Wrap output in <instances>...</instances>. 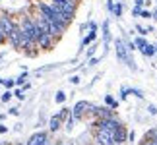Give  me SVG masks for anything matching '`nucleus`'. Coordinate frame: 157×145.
I'll list each match as a JSON object with an SVG mask.
<instances>
[{"instance_id": "nucleus-23", "label": "nucleus", "mask_w": 157, "mask_h": 145, "mask_svg": "<svg viewBox=\"0 0 157 145\" xmlns=\"http://www.w3.org/2000/svg\"><path fill=\"white\" fill-rule=\"evenodd\" d=\"M12 95H14V93H12V91H10V89H6V91L2 93V97H0V99H2L4 102H8V101L12 99Z\"/></svg>"}, {"instance_id": "nucleus-10", "label": "nucleus", "mask_w": 157, "mask_h": 145, "mask_svg": "<svg viewBox=\"0 0 157 145\" xmlns=\"http://www.w3.org/2000/svg\"><path fill=\"white\" fill-rule=\"evenodd\" d=\"M114 139H117V143H118V145H122L126 139H128V134H126L124 126H118V128L114 130Z\"/></svg>"}, {"instance_id": "nucleus-37", "label": "nucleus", "mask_w": 157, "mask_h": 145, "mask_svg": "<svg viewBox=\"0 0 157 145\" xmlns=\"http://www.w3.org/2000/svg\"><path fill=\"white\" fill-rule=\"evenodd\" d=\"M8 132V126H4V124H0V134H6Z\"/></svg>"}, {"instance_id": "nucleus-6", "label": "nucleus", "mask_w": 157, "mask_h": 145, "mask_svg": "<svg viewBox=\"0 0 157 145\" xmlns=\"http://www.w3.org/2000/svg\"><path fill=\"white\" fill-rule=\"evenodd\" d=\"M51 4L56 10L64 12V14H70V16H74V12H76V0H51Z\"/></svg>"}, {"instance_id": "nucleus-44", "label": "nucleus", "mask_w": 157, "mask_h": 145, "mask_svg": "<svg viewBox=\"0 0 157 145\" xmlns=\"http://www.w3.org/2000/svg\"><path fill=\"white\" fill-rule=\"evenodd\" d=\"M155 52H157V46H155Z\"/></svg>"}, {"instance_id": "nucleus-24", "label": "nucleus", "mask_w": 157, "mask_h": 145, "mask_svg": "<svg viewBox=\"0 0 157 145\" xmlns=\"http://www.w3.org/2000/svg\"><path fill=\"white\" fill-rule=\"evenodd\" d=\"M54 101H56V102H64V101H66V93H64V91H58L56 97H54Z\"/></svg>"}, {"instance_id": "nucleus-35", "label": "nucleus", "mask_w": 157, "mask_h": 145, "mask_svg": "<svg viewBox=\"0 0 157 145\" xmlns=\"http://www.w3.org/2000/svg\"><path fill=\"white\" fill-rule=\"evenodd\" d=\"M134 6H138V8H142V6H146V0H136V4Z\"/></svg>"}, {"instance_id": "nucleus-18", "label": "nucleus", "mask_w": 157, "mask_h": 145, "mask_svg": "<svg viewBox=\"0 0 157 145\" xmlns=\"http://www.w3.org/2000/svg\"><path fill=\"white\" fill-rule=\"evenodd\" d=\"M134 43H136V48H138V50H142V48L147 45V41L144 39V35H140V37H136V39H134Z\"/></svg>"}, {"instance_id": "nucleus-13", "label": "nucleus", "mask_w": 157, "mask_h": 145, "mask_svg": "<svg viewBox=\"0 0 157 145\" xmlns=\"http://www.w3.org/2000/svg\"><path fill=\"white\" fill-rule=\"evenodd\" d=\"M109 43H111V29H109V21H103V46L107 48Z\"/></svg>"}, {"instance_id": "nucleus-40", "label": "nucleus", "mask_w": 157, "mask_h": 145, "mask_svg": "<svg viewBox=\"0 0 157 145\" xmlns=\"http://www.w3.org/2000/svg\"><path fill=\"white\" fill-rule=\"evenodd\" d=\"M89 29H95V31H97V23L91 21V23H89Z\"/></svg>"}, {"instance_id": "nucleus-25", "label": "nucleus", "mask_w": 157, "mask_h": 145, "mask_svg": "<svg viewBox=\"0 0 157 145\" xmlns=\"http://www.w3.org/2000/svg\"><path fill=\"white\" fill-rule=\"evenodd\" d=\"M128 95H130V89L128 87H122V91H120V99L126 101V99H128Z\"/></svg>"}, {"instance_id": "nucleus-5", "label": "nucleus", "mask_w": 157, "mask_h": 145, "mask_svg": "<svg viewBox=\"0 0 157 145\" xmlns=\"http://www.w3.org/2000/svg\"><path fill=\"white\" fill-rule=\"evenodd\" d=\"M95 110V106L91 105V102H87V101H80V102H76V106L72 108V114H74V118L76 120H80L83 118L87 112H93Z\"/></svg>"}, {"instance_id": "nucleus-3", "label": "nucleus", "mask_w": 157, "mask_h": 145, "mask_svg": "<svg viewBox=\"0 0 157 145\" xmlns=\"http://www.w3.org/2000/svg\"><path fill=\"white\" fill-rule=\"evenodd\" d=\"M35 23H37V27L43 31L45 35H52V37H56V35H60V33H64L62 29H60L58 25H54V23H51L47 17H43V16H39L37 20H35Z\"/></svg>"}, {"instance_id": "nucleus-20", "label": "nucleus", "mask_w": 157, "mask_h": 145, "mask_svg": "<svg viewBox=\"0 0 157 145\" xmlns=\"http://www.w3.org/2000/svg\"><path fill=\"white\" fill-rule=\"evenodd\" d=\"M113 14L117 16V17H120V16H122V4H120V2H117V4H114V10H113Z\"/></svg>"}, {"instance_id": "nucleus-30", "label": "nucleus", "mask_w": 157, "mask_h": 145, "mask_svg": "<svg viewBox=\"0 0 157 145\" xmlns=\"http://www.w3.org/2000/svg\"><path fill=\"white\" fill-rule=\"evenodd\" d=\"M140 14H142V8L134 6V10H132V16H134V17H140Z\"/></svg>"}, {"instance_id": "nucleus-41", "label": "nucleus", "mask_w": 157, "mask_h": 145, "mask_svg": "<svg viewBox=\"0 0 157 145\" xmlns=\"http://www.w3.org/2000/svg\"><path fill=\"white\" fill-rule=\"evenodd\" d=\"M153 20H157V8L153 10Z\"/></svg>"}, {"instance_id": "nucleus-31", "label": "nucleus", "mask_w": 157, "mask_h": 145, "mask_svg": "<svg viewBox=\"0 0 157 145\" xmlns=\"http://www.w3.org/2000/svg\"><path fill=\"white\" fill-rule=\"evenodd\" d=\"M95 48H97V45H91V46L87 48V58H89V56H93V54H95Z\"/></svg>"}, {"instance_id": "nucleus-8", "label": "nucleus", "mask_w": 157, "mask_h": 145, "mask_svg": "<svg viewBox=\"0 0 157 145\" xmlns=\"http://www.w3.org/2000/svg\"><path fill=\"white\" fill-rule=\"evenodd\" d=\"M95 126H101V128H107V130H113V132H114L118 126H122V124H120L114 116H109V118H101Z\"/></svg>"}, {"instance_id": "nucleus-15", "label": "nucleus", "mask_w": 157, "mask_h": 145, "mask_svg": "<svg viewBox=\"0 0 157 145\" xmlns=\"http://www.w3.org/2000/svg\"><path fill=\"white\" fill-rule=\"evenodd\" d=\"M60 122H62V118H60L58 114H56V116H52L51 122H49V130H51V132H56V130L60 128Z\"/></svg>"}, {"instance_id": "nucleus-32", "label": "nucleus", "mask_w": 157, "mask_h": 145, "mask_svg": "<svg viewBox=\"0 0 157 145\" xmlns=\"http://www.w3.org/2000/svg\"><path fill=\"white\" fill-rule=\"evenodd\" d=\"M14 95H16L20 101H23V89H16V91H14Z\"/></svg>"}, {"instance_id": "nucleus-22", "label": "nucleus", "mask_w": 157, "mask_h": 145, "mask_svg": "<svg viewBox=\"0 0 157 145\" xmlns=\"http://www.w3.org/2000/svg\"><path fill=\"white\" fill-rule=\"evenodd\" d=\"M16 85V80H2V87H6V89H12Z\"/></svg>"}, {"instance_id": "nucleus-21", "label": "nucleus", "mask_w": 157, "mask_h": 145, "mask_svg": "<svg viewBox=\"0 0 157 145\" xmlns=\"http://www.w3.org/2000/svg\"><path fill=\"white\" fill-rule=\"evenodd\" d=\"M74 120H76V118H74V114H70L68 120H66V130H68V132H70L72 128H74Z\"/></svg>"}, {"instance_id": "nucleus-28", "label": "nucleus", "mask_w": 157, "mask_h": 145, "mask_svg": "<svg viewBox=\"0 0 157 145\" xmlns=\"http://www.w3.org/2000/svg\"><path fill=\"white\" fill-rule=\"evenodd\" d=\"M130 95H136L138 99H144V93L140 91V89H130Z\"/></svg>"}, {"instance_id": "nucleus-33", "label": "nucleus", "mask_w": 157, "mask_h": 145, "mask_svg": "<svg viewBox=\"0 0 157 145\" xmlns=\"http://www.w3.org/2000/svg\"><path fill=\"white\" fill-rule=\"evenodd\" d=\"M23 80H25V70H23V74H21V76L16 80V85H21V83H23Z\"/></svg>"}, {"instance_id": "nucleus-17", "label": "nucleus", "mask_w": 157, "mask_h": 145, "mask_svg": "<svg viewBox=\"0 0 157 145\" xmlns=\"http://www.w3.org/2000/svg\"><path fill=\"white\" fill-rule=\"evenodd\" d=\"M105 101H107V105L111 106V108H114V110H117V108H118V101L114 99L113 95H105Z\"/></svg>"}, {"instance_id": "nucleus-26", "label": "nucleus", "mask_w": 157, "mask_h": 145, "mask_svg": "<svg viewBox=\"0 0 157 145\" xmlns=\"http://www.w3.org/2000/svg\"><path fill=\"white\" fill-rule=\"evenodd\" d=\"M140 17H146V20H151V17H153V12H149V10H142Z\"/></svg>"}, {"instance_id": "nucleus-43", "label": "nucleus", "mask_w": 157, "mask_h": 145, "mask_svg": "<svg viewBox=\"0 0 157 145\" xmlns=\"http://www.w3.org/2000/svg\"><path fill=\"white\" fill-rule=\"evenodd\" d=\"M0 87H2V80H0Z\"/></svg>"}, {"instance_id": "nucleus-29", "label": "nucleus", "mask_w": 157, "mask_h": 145, "mask_svg": "<svg viewBox=\"0 0 157 145\" xmlns=\"http://www.w3.org/2000/svg\"><path fill=\"white\" fill-rule=\"evenodd\" d=\"M147 112L155 116V114H157V106H155V105H147Z\"/></svg>"}, {"instance_id": "nucleus-1", "label": "nucleus", "mask_w": 157, "mask_h": 145, "mask_svg": "<svg viewBox=\"0 0 157 145\" xmlns=\"http://www.w3.org/2000/svg\"><path fill=\"white\" fill-rule=\"evenodd\" d=\"M114 46H117V56H118V60L126 62L130 70H138V68H136V62H134V60H132V56H130L132 52L128 50V46H126L124 41H122V39H117V41H114Z\"/></svg>"}, {"instance_id": "nucleus-42", "label": "nucleus", "mask_w": 157, "mask_h": 145, "mask_svg": "<svg viewBox=\"0 0 157 145\" xmlns=\"http://www.w3.org/2000/svg\"><path fill=\"white\" fill-rule=\"evenodd\" d=\"M12 145H21V143H12Z\"/></svg>"}, {"instance_id": "nucleus-27", "label": "nucleus", "mask_w": 157, "mask_h": 145, "mask_svg": "<svg viewBox=\"0 0 157 145\" xmlns=\"http://www.w3.org/2000/svg\"><path fill=\"white\" fill-rule=\"evenodd\" d=\"M136 31L140 33V35H144V37H146V35L149 33V29H146V27H142V25H136Z\"/></svg>"}, {"instance_id": "nucleus-7", "label": "nucleus", "mask_w": 157, "mask_h": 145, "mask_svg": "<svg viewBox=\"0 0 157 145\" xmlns=\"http://www.w3.org/2000/svg\"><path fill=\"white\" fill-rule=\"evenodd\" d=\"M14 27H16V23L12 21V17H8L6 14H2L0 16V31L4 33V37L8 39L10 35H12V31H14Z\"/></svg>"}, {"instance_id": "nucleus-39", "label": "nucleus", "mask_w": 157, "mask_h": 145, "mask_svg": "<svg viewBox=\"0 0 157 145\" xmlns=\"http://www.w3.org/2000/svg\"><path fill=\"white\" fill-rule=\"evenodd\" d=\"M10 114H14V116H17V114H20V110H17V108H10Z\"/></svg>"}, {"instance_id": "nucleus-36", "label": "nucleus", "mask_w": 157, "mask_h": 145, "mask_svg": "<svg viewBox=\"0 0 157 145\" xmlns=\"http://www.w3.org/2000/svg\"><path fill=\"white\" fill-rule=\"evenodd\" d=\"M136 139V134L134 132H128V141H134Z\"/></svg>"}, {"instance_id": "nucleus-12", "label": "nucleus", "mask_w": 157, "mask_h": 145, "mask_svg": "<svg viewBox=\"0 0 157 145\" xmlns=\"http://www.w3.org/2000/svg\"><path fill=\"white\" fill-rule=\"evenodd\" d=\"M113 110L114 108H111V106H95V114H99L101 118H109V116H113Z\"/></svg>"}, {"instance_id": "nucleus-9", "label": "nucleus", "mask_w": 157, "mask_h": 145, "mask_svg": "<svg viewBox=\"0 0 157 145\" xmlns=\"http://www.w3.org/2000/svg\"><path fill=\"white\" fill-rule=\"evenodd\" d=\"M27 145H47V134L45 132H37L27 139Z\"/></svg>"}, {"instance_id": "nucleus-14", "label": "nucleus", "mask_w": 157, "mask_h": 145, "mask_svg": "<svg viewBox=\"0 0 157 145\" xmlns=\"http://www.w3.org/2000/svg\"><path fill=\"white\" fill-rule=\"evenodd\" d=\"M52 35H41V37H39V46L41 48H51V45H52Z\"/></svg>"}, {"instance_id": "nucleus-16", "label": "nucleus", "mask_w": 157, "mask_h": 145, "mask_svg": "<svg viewBox=\"0 0 157 145\" xmlns=\"http://www.w3.org/2000/svg\"><path fill=\"white\" fill-rule=\"evenodd\" d=\"M142 54H144L146 58H151L153 54H157V52H155V45H149V43H147L146 46L142 48Z\"/></svg>"}, {"instance_id": "nucleus-4", "label": "nucleus", "mask_w": 157, "mask_h": 145, "mask_svg": "<svg viewBox=\"0 0 157 145\" xmlns=\"http://www.w3.org/2000/svg\"><path fill=\"white\" fill-rule=\"evenodd\" d=\"M8 39H10V43L14 45V48H27V39H25V33H23L21 25H16Z\"/></svg>"}, {"instance_id": "nucleus-38", "label": "nucleus", "mask_w": 157, "mask_h": 145, "mask_svg": "<svg viewBox=\"0 0 157 145\" xmlns=\"http://www.w3.org/2000/svg\"><path fill=\"white\" fill-rule=\"evenodd\" d=\"M70 81H72V83H80V77L74 76V77H70Z\"/></svg>"}, {"instance_id": "nucleus-11", "label": "nucleus", "mask_w": 157, "mask_h": 145, "mask_svg": "<svg viewBox=\"0 0 157 145\" xmlns=\"http://www.w3.org/2000/svg\"><path fill=\"white\" fill-rule=\"evenodd\" d=\"M95 39H97V31H95V29H89V33L82 39V48H86L87 45H91Z\"/></svg>"}, {"instance_id": "nucleus-34", "label": "nucleus", "mask_w": 157, "mask_h": 145, "mask_svg": "<svg viewBox=\"0 0 157 145\" xmlns=\"http://www.w3.org/2000/svg\"><path fill=\"white\" fill-rule=\"evenodd\" d=\"M99 60H101V58H97V56H95V58H89V66H95V64H99Z\"/></svg>"}, {"instance_id": "nucleus-2", "label": "nucleus", "mask_w": 157, "mask_h": 145, "mask_svg": "<svg viewBox=\"0 0 157 145\" xmlns=\"http://www.w3.org/2000/svg\"><path fill=\"white\" fill-rule=\"evenodd\" d=\"M95 145H118L117 139H114V132L97 126V134H95Z\"/></svg>"}, {"instance_id": "nucleus-19", "label": "nucleus", "mask_w": 157, "mask_h": 145, "mask_svg": "<svg viewBox=\"0 0 157 145\" xmlns=\"http://www.w3.org/2000/svg\"><path fill=\"white\" fill-rule=\"evenodd\" d=\"M70 114H72V110H70V108H68V106H64V108H60V112H58V116H60V118H62V120H64V118H68V116H70Z\"/></svg>"}]
</instances>
